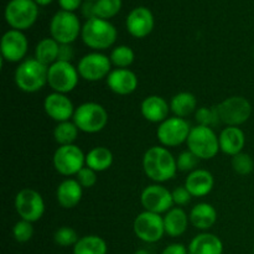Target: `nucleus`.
<instances>
[{
	"label": "nucleus",
	"instance_id": "1",
	"mask_svg": "<svg viewBox=\"0 0 254 254\" xmlns=\"http://www.w3.org/2000/svg\"><path fill=\"white\" fill-rule=\"evenodd\" d=\"M145 175L155 184H163L175 178L178 173L176 158L163 145L149 148L143 156Z\"/></svg>",
	"mask_w": 254,
	"mask_h": 254
},
{
	"label": "nucleus",
	"instance_id": "2",
	"mask_svg": "<svg viewBox=\"0 0 254 254\" xmlns=\"http://www.w3.org/2000/svg\"><path fill=\"white\" fill-rule=\"evenodd\" d=\"M82 41L94 51H104L113 46L118 37L116 26L109 20L93 17L87 20L82 26Z\"/></svg>",
	"mask_w": 254,
	"mask_h": 254
},
{
	"label": "nucleus",
	"instance_id": "3",
	"mask_svg": "<svg viewBox=\"0 0 254 254\" xmlns=\"http://www.w3.org/2000/svg\"><path fill=\"white\" fill-rule=\"evenodd\" d=\"M49 67L37 61L35 57L20 62L14 73L17 88L25 93H36L47 84Z\"/></svg>",
	"mask_w": 254,
	"mask_h": 254
},
{
	"label": "nucleus",
	"instance_id": "4",
	"mask_svg": "<svg viewBox=\"0 0 254 254\" xmlns=\"http://www.w3.org/2000/svg\"><path fill=\"white\" fill-rule=\"evenodd\" d=\"M108 112L102 104L86 102L76 108L72 121L79 129L87 134H96L103 130L108 124Z\"/></svg>",
	"mask_w": 254,
	"mask_h": 254
},
{
	"label": "nucleus",
	"instance_id": "5",
	"mask_svg": "<svg viewBox=\"0 0 254 254\" xmlns=\"http://www.w3.org/2000/svg\"><path fill=\"white\" fill-rule=\"evenodd\" d=\"M186 144L189 150L198 156L200 160H210L221 150L218 135L210 127L196 126L191 128Z\"/></svg>",
	"mask_w": 254,
	"mask_h": 254
},
{
	"label": "nucleus",
	"instance_id": "6",
	"mask_svg": "<svg viewBox=\"0 0 254 254\" xmlns=\"http://www.w3.org/2000/svg\"><path fill=\"white\" fill-rule=\"evenodd\" d=\"M39 5L34 0H10L5 6L4 17L11 29L24 31L36 22Z\"/></svg>",
	"mask_w": 254,
	"mask_h": 254
},
{
	"label": "nucleus",
	"instance_id": "7",
	"mask_svg": "<svg viewBox=\"0 0 254 254\" xmlns=\"http://www.w3.org/2000/svg\"><path fill=\"white\" fill-rule=\"evenodd\" d=\"M82 32V25L74 12L60 10L50 22V34L60 45L73 44Z\"/></svg>",
	"mask_w": 254,
	"mask_h": 254
},
{
	"label": "nucleus",
	"instance_id": "8",
	"mask_svg": "<svg viewBox=\"0 0 254 254\" xmlns=\"http://www.w3.org/2000/svg\"><path fill=\"white\" fill-rule=\"evenodd\" d=\"M221 123L227 127H240L250 119L252 106L242 96H231L216 106Z\"/></svg>",
	"mask_w": 254,
	"mask_h": 254
},
{
	"label": "nucleus",
	"instance_id": "9",
	"mask_svg": "<svg viewBox=\"0 0 254 254\" xmlns=\"http://www.w3.org/2000/svg\"><path fill=\"white\" fill-rule=\"evenodd\" d=\"M54 168L62 176H76L86 166V154L76 144L56 149L52 158Z\"/></svg>",
	"mask_w": 254,
	"mask_h": 254
},
{
	"label": "nucleus",
	"instance_id": "10",
	"mask_svg": "<svg viewBox=\"0 0 254 254\" xmlns=\"http://www.w3.org/2000/svg\"><path fill=\"white\" fill-rule=\"evenodd\" d=\"M79 73L77 67L71 62L57 61L49 67L47 84L52 92L67 94L73 91L79 82Z\"/></svg>",
	"mask_w": 254,
	"mask_h": 254
},
{
	"label": "nucleus",
	"instance_id": "11",
	"mask_svg": "<svg viewBox=\"0 0 254 254\" xmlns=\"http://www.w3.org/2000/svg\"><path fill=\"white\" fill-rule=\"evenodd\" d=\"M14 206L20 220L29 221L31 223L41 220L46 208L41 193L30 188L22 189L16 193Z\"/></svg>",
	"mask_w": 254,
	"mask_h": 254
},
{
	"label": "nucleus",
	"instance_id": "12",
	"mask_svg": "<svg viewBox=\"0 0 254 254\" xmlns=\"http://www.w3.org/2000/svg\"><path fill=\"white\" fill-rule=\"evenodd\" d=\"M112 62L109 56L102 52L93 51L84 55L77 64L79 77L87 82H98L107 79L112 72Z\"/></svg>",
	"mask_w": 254,
	"mask_h": 254
},
{
	"label": "nucleus",
	"instance_id": "13",
	"mask_svg": "<svg viewBox=\"0 0 254 254\" xmlns=\"http://www.w3.org/2000/svg\"><path fill=\"white\" fill-rule=\"evenodd\" d=\"M190 131L191 127L186 119L174 116L159 124L156 136L163 146L175 148L188 141Z\"/></svg>",
	"mask_w": 254,
	"mask_h": 254
},
{
	"label": "nucleus",
	"instance_id": "14",
	"mask_svg": "<svg viewBox=\"0 0 254 254\" xmlns=\"http://www.w3.org/2000/svg\"><path fill=\"white\" fill-rule=\"evenodd\" d=\"M133 230L136 237L145 243H155L163 238L165 233L164 217L158 213L143 211L135 217Z\"/></svg>",
	"mask_w": 254,
	"mask_h": 254
},
{
	"label": "nucleus",
	"instance_id": "15",
	"mask_svg": "<svg viewBox=\"0 0 254 254\" xmlns=\"http://www.w3.org/2000/svg\"><path fill=\"white\" fill-rule=\"evenodd\" d=\"M140 203L144 207V211L158 213V215L166 213L174 206L173 192L161 184H153L146 186L141 191Z\"/></svg>",
	"mask_w": 254,
	"mask_h": 254
},
{
	"label": "nucleus",
	"instance_id": "16",
	"mask_svg": "<svg viewBox=\"0 0 254 254\" xmlns=\"http://www.w3.org/2000/svg\"><path fill=\"white\" fill-rule=\"evenodd\" d=\"M29 49V42L22 31L10 29L2 35L0 51H1L2 61L10 64H17L24 61Z\"/></svg>",
	"mask_w": 254,
	"mask_h": 254
},
{
	"label": "nucleus",
	"instance_id": "17",
	"mask_svg": "<svg viewBox=\"0 0 254 254\" xmlns=\"http://www.w3.org/2000/svg\"><path fill=\"white\" fill-rule=\"evenodd\" d=\"M126 26L129 34L135 39L149 36L155 26L153 12L145 6L134 7L127 16Z\"/></svg>",
	"mask_w": 254,
	"mask_h": 254
},
{
	"label": "nucleus",
	"instance_id": "18",
	"mask_svg": "<svg viewBox=\"0 0 254 254\" xmlns=\"http://www.w3.org/2000/svg\"><path fill=\"white\" fill-rule=\"evenodd\" d=\"M44 111L52 121L62 123V122H67L73 118L76 108L71 99L67 97V94L52 92V93L47 94L45 98Z\"/></svg>",
	"mask_w": 254,
	"mask_h": 254
},
{
	"label": "nucleus",
	"instance_id": "19",
	"mask_svg": "<svg viewBox=\"0 0 254 254\" xmlns=\"http://www.w3.org/2000/svg\"><path fill=\"white\" fill-rule=\"evenodd\" d=\"M107 86L118 96H129L138 88V76L129 68H114L106 79Z\"/></svg>",
	"mask_w": 254,
	"mask_h": 254
},
{
	"label": "nucleus",
	"instance_id": "20",
	"mask_svg": "<svg viewBox=\"0 0 254 254\" xmlns=\"http://www.w3.org/2000/svg\"><path fill=\"white\" fill-rule=\"evenodd\" d=\"M169 112H170V103H168L165 98L156 94L145 97L140 104L141 116L150 123H163L165 119L169 118Z\"/></svg>",
	"mask_w": 254,
	"mask_h": 254
},
{
	"label": "nucleus",
	"instance_id": "21",
	"mask_svg": "<svg viewBox=\"0 0 254 254\" xmlns=\"http://www.w3.org/2000/svg\"><path fill=\"white\" fill-rule=\"evenodd\" d=\"M185 186L192 197H203L212 191L215 186V178L205 169H196L188 175Z\"/></svg>",
	"mask_w": 254,
	"mask_h": 254
},
{
	"label": "nucleus",
	"instance_id": "22",
	"mask_svg": "<svg viewBox=\"0 0 254 254\" xmlns=\"http://www.w3.org/2000/svg\"><path fill=\"white\" fill-rule=\"evenodd\" d=\"M83 188L76 179H66L56 189V200L61 207L69 210L74 208L82 200Z\"/></svg>",
	"mask_w": 254,
	"mask_h": 254
},
{
	"label": "nucleus",
	"instance_id": "23",
	"mask_svg": "<svg viewBox=\"0 0 254 254\" xmlns=\"http://www.w3.org/2000/svg\"><path fill=\"white\" fill-rule=\"evenodd\" d=\"M220 149L226 155L235 156L242 153L246 144V135L240 127H226L218 135Z\"/></svg>",
	"mask_w": 254,
	"mask_h": 254
},
{
	"label": "nucleus",
	"instance_id": "24",
	"mask_svg": "<svg viewBox=\"0 0 254 254\" xmlns=\"http://www.w3.org/2000/svg\"><path fill=\"white\" fill-rule=\"evenodd\" d=\"M189 254H223V243L213 233H200L191 240Z\"/></svg>",
	"mask_w": 254,
	"mask_h": 254
},
{
	"label": "nucleus",
	"instance_id": "25",
	"mask_svg": "<svg viewBox=\"0 0 254 254\" xmlns=\"http://www.w3.org/2000/svg\"><path fill=\"white\" fill-rule=\"evenodd\" d=\"M190 223L200 231H208L217 221V211L211 203L200 202L190 211Z\"/></svg>",
	"mask_w": 254,
	"mask_h": 254
},
{
	"label": "nucleus",
	"instance_id": "26",
	"mask_svg": "<svg viewBox=\"0 0 254 254\" xmlns=\"http://www.w3.org/2000/svg\"><path fill=\"white\" fill-rule=\"evenodd\" d=\"M190 217L181 207H173L164 216L165 233L170 237H180L186 232Z\"/></svg>",
	"mask_w": 254,
	"mask_h": 254
},
{
	"label": "nucleus",
	"instance_id": "27",
	"mask_svg": "<svg viewBox=\"0 0 254 254\" xmlns=\"http://www.w3.org/2000/svg\"><path fill=\"white\" fill-rule=\"evenodd\" d=\"M170 111L175 117L184 119L190 114L195 113L197 111V99H196L195 94L190 93V92L176 93L170 101Z\"/></svg>",
	"mask_w": 254,
	"mask_h": 254
},
{
	"label": "nucleus",
	"instance_id": "28",
	"mask_svg": "<svg viewBox=\"0 0 254 254\" xmlns=\"http://www.w3.org/2000/svg\"><path fill=\"white\" fill-rule=\"evenodd\" d=\"M113 153L106 146H94L86 154V166L96 173L108 170L113 164Z\"/></svg>",
	"mask_w": 254,
	"mask_h": 254
},
{
	"label": "nucleus",
	"instance_id": "29",
	"mask_svg": "<svg viewBox=\"0 0 254 254\" xmlns=\"http://www.w3.org/2000/svg\"><path fill=\"white\" fill-rule=\"evenodd\" d=\"M60 44L52 37H45L35 47V59L45 66L50 67L59 60Z\"/></svg>",
	"mask_w": 254,
	"mask_h": 254
},
{
	"label": "nucleus",
	"instance_id": "30",
	"mask_svg": "<svg viewBox=\"0 0 254 254\" xmlns=\"http://www.w3.org/2000/svg\"><path fill=\"white\" fill-rule=\"evenodd\" d=\"M107 242L96 235L83 236L73 247V254H107Z\"/></svg>",
	"mask_w": 254,
	"mask_h": 254
},
{
	"label": "nucleus",
	"instance_id": "31",
	"mask_svg": "<svg viewBox=\"0 0 254 254\" xmlns=\"http://www.w3.org/2000/svg\"><path fill=\"white\" fill-rule=\"evenodd\" d=\"M78 133L79 129L77 128L74 122L67 121L62 122V123H57V126L54 129V138L55 141L59 144V146L71 145L77 140Z\"/></svg>",
	"mask_w": 254,
	"mask_h": 254
},
{
	"label": "nucleus",
	"instance_id": "32",
	"mask_svg": "<svg viewBox=\"0 0 254 254\" xmlns=\"http://www.w3.org/2000/svg\"><path fill=\"white\" fill-rule=\"evenodd\" d=\"M109 59H111L112 64L116 66L117 68H128L133 64L134 60H135V54L130 46L119 45L112 50Z\"/></svg>",
	"mask_w": 254,
	"mask_h": 254
},
{
	"label": "nucleus",
	"instance_id": "33",
	"mask_svg": "<svg viewBox=\"0 0 254 254\" xmlns=\"http://www.w3.org/2000/svg\"><path fill=\"white\" fill-rule=\"evenodd\" d=\"M122 9V0H97L94 2L96 17L109 20L116 16Z\"/></svg>",
	"mask_w": 254,
	"mask_h": 254
},
{
	"label": "nucleus",
	"instance_id": "34",
	"mask_svg": "<svg viewBox=\"0 0 254 254\" xmlns=\"http://www.w3.org/2000/svg\"><path fill=\"white\" fill-rule=\"evenodd\" d=\"M195 119L197 126L210 127V128H213L221 123L216 107H200L195 112Z\"/></svg>",
	"mask_w": 254,
	"mask_h": 254
},
{
	"label": "nucleus",
	"instance_id": "35",
	"mask_svg": "<svg viewBox=\"0 0 254 254\" xmlns=\"http://www.w3.org/2000/svg\"><path fill=\"white\" fill-rule=\"evenodd\" d=\"M78 240L79 237L76 230L68 226H62L59 230H56L54 235L55 243L60 247H74Z\"/></svg>",
	"mask_w": 254,
	"mask_h": 254
},
{
	"label": "nucleus",
	"instance_id": "36",
	"mask_svg": "<svg viewBox=\"0 0 254 254\" xmlns=\"http://www.w3.org/2000/svg\"><path fill=\"white\" fill-rule=\"evenodd\" d=\"M232 168L238 175L246 176L250 175L254 169V161L250 154L240 153L232 156Z\"/></svg>",
	"mask_w": 254,
	"mask_h": 254
},
{
	"label": "nucleus",
	"instance_id": "37",
	"mask_svg": "<svg viewBox=\"0 0 254 254\" xmlns=\"http://www.w3.org/2000/svg\"><path fill=\"white\" fill-rule=\"evenodd\" d=\"M12 236H14V240L19 243L29 242L34 236V226L29 221H17L12 227Z\"/></svg>",
	"mask_w": 254,
	"mask_h": 254
},
{
	"label": "nucleus",
	"instance_id": "38",
	"mask_svg": "<svg viewBox=\"0 0 254 254\" xmlns=\"http://www.w3.org/2000/svg\"><path fill=\"white\" fill-rule=\"evenodd\" d=\"M198 163H200V159L198 156H196L192 151L188 150L183 151V153L179 154V156L176 158V164H178V170L184 171V173H192L193 170L197 169Z\"/></svg>",
	"mask_w": 254,
	"mask_h": 254
},
{
	"label": "nucleus",
	"instance_id": "39",
	"mask_svg": "<svg viewBox=\"0 0 254 254\" xmlns=\"http://www.w3.org/2000/svg\"><path fill=\"white\" fill-rule=\"evenodd\" d=\"M76 180L78 181L79 185L83 189H91L93 188L97 184V173L94 170H92L88 166H84L83 169L79 170V173L76 175Z\"/></svg>",
	"mask_w": 254,
	"mask_h": 254
},
{
	"label": "nucleus",
	"instance_id": "40",
	"mask_svg": "<svg viewBox=\"0 0 254 254\" xmlns=\"http://www.w3.org/2000/svg\"><path fill=\"white\" fill-rule=\"evenodd\" d=\"M171 192H173L174 205L179 206V207H183V206L189 205L191 201V197H192L185 186H179V188H176L175 190L171 191Z\"/></svg>",
	"mask_w": 254,
	"mask_h": 254
},
{
	"label": "nucleus",
	"instance_id": "41",
	"mask_svg": "<svg viewBox=\"0 0 254 254\" xmlns=\"http://www.w3.org/2000/svg\"><path fill=\"white\" fill-rule=\"evenodd\" d=\"M74 59V49L71 44H62L60 45L59 50V60L57 61L71 62Z\"/></svg>",
	"mask_w": 254,
	"mask_h": 254
},
{
	"label": "nucleus",
	"instance_id": "42",
	"mask_svg": "<svg viewBox=\"0 0 254 254\" xmlns=\"http://www.w3.org/2000/svg\"><path fill=\"white\" fill-rule=\"evenodd\" d=\"M161 254H189V248H186L183 243H171L164 248Z\"/></svg>",
	"mask_w": 254,
	"mask_h": 254
},
{
	"label": "nucleus",
	"instance_id": "43",
	"mask_svg": "<svg viewBox=\"0 0 254 254\" xmlns=\"http://www.w3.org/2000/svg\"><path fill=\"white\" fill-rule=\"evenodd\" d=\"M59 4L62 10L69 12H74L82 5V0H59Z\"/></svg>",
	"mask_w": 254,
	"mask_h": 254
},
{
	"label": "nucleus",
	"instance_id": "44",
	"mask_svg": "<svg viewBox=\"0 0 254 254\" xmlns=\"http://www.w3.org/2000/svg\"><path fill=\"white\" fill-rule=\"evenodd\" d=\"M82 14L86 16L87 20L96 17V14H94V2L86 1V4L82 6Z\"/></svg>",
	"mask_w": 254,
	"mask_h": 254
},
{
	"label": "nucleus",
	"instance_id": "45",
	"mask_svg": "<svg viewBox=\"0 0 254 254\" xmlns=\"http://www.w3.org/2000/svg\"><path fill=\"white\" fill-rule=\"evenodd\" d=\"M34 1L36 2V4L39 5V6H47V5L51 4V2L54 1V0H34Z\"/></svg>",
	"mask_w": 254,
	"mask_h": 254
},
{
	"label": "nucleus",
	"instance_id": "46",
	"mask_svg": "<svg viewBox=\"0 0 254 254\" xmlns=\"http://www.w3.org/2000/svg\"><path fill=\"white\" fill-rule=\"evenodd\" d=\"M134 254H150V253H149V251H146V250H138V251H135V253Z\"/></svg>",
	"mask_w": 254,
	"mask_h": 254
},
{
	"label": "nucleus",
	"instance_id": "47",
	"mask_svg": "<svg viewBox=\"0 0 254 254\" xmlns=\"http://www.w3.org/2000/svg\"><path fill=\"white\" fill-rule=\"evenodd\" d=\"M86 1H89V2H96L97 0H86Z\"/></svg>",
	"mask_w": 254,
	"mask_h": 254
},
{
	"label": "nucleus",
	"instance_id": "48",
	"mask_svg": "<svg viewBox=\"0 0 254 254\" xmlns=\"http://www.w3.org/2000/svg\"><path fill=\"white\" fill-rule=\"evenodd\" d=\"M253 253H254V248H253Z\"/></svg>",
	"mask_w": 254,
	"mask_h": 254
},
{
	"label": "nucleus",
	"instance_id": "49",
	"mask_svg": "<svg viewBox=\"0 0 254 254\" xmlns=\"http://www.w3.org/2000/svg\"><path fill=\"white\" fill-rule=\"evenodd\" d=\"M253 56H254V52H253Z\"/></svg>",
	"mask_w": 254,
	"mask_h": 254
}]
</instances>
